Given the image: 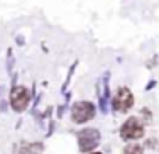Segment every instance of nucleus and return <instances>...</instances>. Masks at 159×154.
<instances>
[{
  "label": "nucleus",
  "instance_id": "obj_3",
  "mask_svg": "<svg viewBox=\"0 0 159 154\" xmlns=\"http://www.w3.org/2000/svg\"><path fill=\"white\" fill-rule=\"evenodd\" d=\"M98 141H100V136H98V132L95 129H85L80 132L78 136V144H80V149L81 151H92L93 147L98 144Z\"/></svg>",
  "mask_w": 159,
  "mask_h": 154
},
{
  "label": "nucleus",
  "instance_id": "obj_1",
  "mask_svg": "<svg viewBox=\"0 0 159 154\" xmlns=\"http://www.w3.org/2000/svg\"><path fill=\"white\" fill-rule=\"evenodd\" d=\"M120 136L127 141H132V139H141L144 136V127L142 124L139 122L137 119H129L125 124L120 129Z\"/></svg>",
  "mask_w": 159,
  "mask_h": 154
},
{
  "label": "nucleus",
  "instance_id": "obj_2",
  "mask_svg": "<svg viewBox=\"0 0 159 154\" xmlns=\"http://www.w3.org/2000/svg\"><path fill=\"white\" fill-rule=\"evenodd\" d=\"M71 115L75 122H86L95 115V107L90 102H78L71 110Z\"/></svg>",
  "mask_w": 159,
  "mask_h": 154
},
{
  "label": "nucleus",
  "instance_id": "obj_4",
  "mask_svg": "<svg viewBox=\"0 0 159 154\" xmlns=\"http://www.w3.org/2000/svg\"><path fill=\"white\" fill-rule=\"evenodd\" d=\"M10 103L16 110H24L29 103V92L24 88V86H17V88L12 90L10 93Z\"/></svg>",
  "mask_w": 159,
  "mask_h": 154
},
{
  "label": "nucleus",
  "instance_id": "obj_5",
  "mask_svg": "<svg viewBox=\"0 0 159 154\" xmlns=\"http://www.w3.org/2000/svg\"><path fill=\"white\" fill-rule=\"evenodd\" d=\"M132 105H134V97H132V93L129 92L127 88H120L119 93H117V97H115V100H113V107H115V110L127 112Z\"/></svg>",
  "mask_w": 159,
  "mask_h": 154
},
{
  "label": "nucleus",
  "instance_id": "obj_7",
  "mask_svg": "<svg viewBox=\"0 0 159 154\" xmlns=\"http://www.w3.org/2000/svg\"><path fill=\"white\" fill-rule=\"evenodd\" d=\"M93 154H100V152H93Z\"/></svg>",
  "mask_w": 159,
  "mask_h": 154
},
{
  "label": "nucleus",
  "instance_id": "obj_6",
  "mask_svg": "<svg viewBox=\"0 0 159 154\" xmlns=\"http://www.w3.org/2000/svg\"><path fill=\"white\" fill-rule=\"evenodd\" d=\"M124 154H142V147L137 144H129L125 147V151H124Z\"/></svg>",
  "mask_w": 159,
  "mask_h": 154
}]
</instances>
